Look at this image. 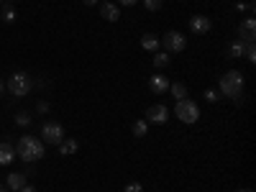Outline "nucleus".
I'll list each match as a JSON object with an SVG mask.
<instances>
[{"instance_id":"f257e3e1","label":"nucleus","mask_w":256,"mask_h":192,"mask_svg":"<svg viewBox=\"0 0 256 192\" xmlns=\"http://www.w3.org/2000/svg\"><path fill=\"white\" fill-rule=\"evenodd\" d=\"M44 152H46V144L36 138V136H20L18 144H16V154L18 159H24V162H38V159H44Z\"/></svg>"},{"instance_id":"f03ea898","label":"nucleus","mask_w":256,"mask_h":192,"mask_svg":"<svg viewBox=\"0 0 256 192\" xmlns=\"http://www.w3.org/2000/svg\"><path fill=\"white\" fill-rule=\"evenodd\" d=\"M218 84H220V95H226V98H241V95H244L246 77H244L238 70H228V72L218 80Z\"/></svg>"},{"instance_id":"7ed1b4c3","label":"nucleus","mask_w":256,"mask_h":192,"mask_svg":"<svg viewBox=\"0 0 256 192\" xmlns=\"http://www.w3.org/2000/svg\"><path fill=\"white\" fill-rule=\"evenodd\" d=\"M6 90L13 95V98H26L31 90H34V80L26 74V72H13L6 82Z\"/></svg>"},{"instance_id":"20e7f679","label":"nucleus","mask_w":256,"mask_h":192,"mask_svg":"<svg viewBox=\"0 0 256 192\" xmlns=\"http://www.w3.org/2000/svg\"><path fill=\"white\" fill-rule=\"evenodd\" d=\"M174 113H177V118H180L182 123H187V126H192V123H198V120H200V108H198V102H195V100H190V98L177 100Z\"/></svg>"},{"instance_id":"39448f33","label":"nucleus","mask_w":256,"mask_h":192,"mask_svg":"<svg viewBox=\"0 0 256 192\" xmlns=\"http://www.w3.org/2000/svg\"><path fill=\"white\" fill-rule=\"evenodd\" d=\"M162 44H164V52L166 54H180L187 49V36L180 34V31H166L162 36Z\"/></svg>"},{"instance_id":"423d86ee","label":"nucleus","mask_w":256,"mask_h":192,"mask_svg":"<svg viewBox=\"0 0 256 192\" xmlns=\"http://www.w3.org/2000/svg\"><path fill=\"white\" fill-rule=\"evenodd\" d=\"M44 144H52V146H59L62 144V138H64V128H62V123H56V120H46L44 126H41V136H38Z\"/></svg>"},{"instance_id":"0eeeda50","label":"nucleus","mask_w":256,"mask_h":192,"mask_svg":"<svg viewBox=\"0 0 256 192\" xmlns=\"http://www.w3.org/2000/svg\"><path fill=\"white\" fill-rule=\"evenodd\" d=\"M169 120V108L164 102H156V105H152V108L146 110V123H159V126H164Z\"/></svg>"},{"instance_id":"6e6552de","label":"nucleus","mask_w":256,"mask_h":192,"mask_svg":"<svg viewBox=\"0 0 256 192\" xmlns=\"http://www.w3.org/2000/svg\"><path fill=\"white\" fill-rule=\"evenodd\" d=\"M210 28H212V20H210L208 16H192V18H190V31H192V34L202 36V34H208Z\"/></svg>"},{"instance_id":"1a4fd4ad","label":"nucleus","mask_w":256,"mask_h":192,"mask_svg":"<svg viewBox=\"0 0 256 192\" xmlns=\"http://www.w3.org/2000/svg\"><path fill=\"white\" fill-rule=\"evenodd\" d=\"M169 84L172 82H169V77H164L162 72H156L152 80H148V88H152V92H156V95H164L169 90Z\"/></svg>"},{"instance_id":"9d476101","label":"nucleus","mask_w":256,"mask_h":192,"mask_svg":"<svg viewBox=\"0 0 256 192\" xmlns=\"http://www.w3.org/2000/svg\"><path fill=\"white\" fill-rule=\"evenodd\" d=\"M256 36V20L248 16L246 20H241V26H238V38L241 41H254Z\"/></svg>"},{"instance_id":"9b49d317","label":"nucleus","mask_w":256,"mask_h":192,"mask_svg":"<svg viewBox=\"0 0 256 192\" xmlns=\"http://www.w3.org/2000/svg\"><path fill=\"white\" fill-rule=\"evenodd\" d=\"M16 159V146L10 141H0V166H8Z\"/></svg>"},{"instance_id":"f8f14e48","label":"nucleus","mask_w":256,"mask_h":192,"mask_svg":"<svg viewBox=\"0 0 256 192\" xmlns=\"http://www.w3.org/2000/svg\"><path fill=\"white\" fill-rule=\"evenodd\" d=\"M100 16H102L105 20H110V24H116V20L120 18V10H118L116 3H102V6H100Z\"/></svg>"},{"instance_id":"ddd939ff","label":"nucleus","mask_w":256,"mask_h":192,"mask_svg":"<svg viewBox=\"0 0 256 192\" xmlns=\"http://www.w3.org/2000/svg\"><path fill=\"white\" fill-rule=\"evenodd\" d=\"M24 184H26V174H20V172H13V174L6 177V187H8L10 192H18Z\"/></svg>"},{"instance_id":"4468645a","label":"nucleus","mask_w":256,"mask_h":192,"mask_svg":"<svg viewBox=\"0 0 256 192\" xmlns=\"http://www.w3.org/2000/svg\"><path fill=\"white\" fill-rule=\"evenodd\" d=\"M56 148H59L62 156H70V154H74L77 148H80V144H77V138H62V144Z\"/></svg>"},{"instance_id":"2eb2a0df","label":"nucleus","mask_w":256,"mask_h":192,"mask_svg":"<svg viewBox=\"0 0 256 192\" xmlns=\"http://www.w3.org/2000/svg\"><path fill=\"white\" fill-rule=\"evenodd\" d=\"M244 49H246V41H241V38L230 41V44H228V56L230 59H241L244 56Z\"/></svg>"},{"instance_id":"dca6fc26","label":"nucleus","mask_w":256,"mask_h":192,"mask_svg":"<svg viewBox=\"0 0 256 192\" xmlns=\"http://www.w3.org/2000/svg\"><path fill=\"white\" fill-rule=\"evenodd\" d=\"M141 46H144L146 52H159V36L144 34V36H141Z\"/></svg>"},{"instance_id":"f3484780","label":"nucleus","mask_w":256,"mask_h":192,"mask_svg":"<svg viewBox=\"0 0 256 192\" xmlns=\"http://www.w3.org/2000/svg\"><path fill=\"white\" fill-rule=\"evenodd\" d=\"M169 92H172L177 100H184V98H187V84H182V82H172V84H169Z\"/></svg>"},{"instance_id":"a211bd4d","label":"nucleus","mask_w":256,"mask_h":192,"mask_svg":"<svg viewBox=\"0 0 256 192\" xmlns=\"http://www.w3.org/2000/svg\"><path fill=\"white\" fill-rule=\"evenodd\" d=\"M148 134V123H146V118H138L136 123H134V136L136 138H144Z\"/></svg>"},{"instance_id":"6ab92c4d","label":"nucleus","mask_w":256,"mask_h":192,"mask_svg":"<svg viewBox=\"0 0 256 192\" xmlns=\"http://www.w3.org/2000/svg\"><path fill=\"white\" fill-rule=\"evenodd\" d=\"M166 64H169V54L166 52H154V67L162 70V67H166Z\"/></svg>"},{"instance_id":"aec40b11","label":"nucleus","mask_w":256,"mask_h":192,"mask_svg":"<svg viewBox=\"0 0 256 192\" xmlns=\"http://www.w3.org/2000/svg\"><path fill=\"white\" fill-rule=\"evenodd\" d=\"M141 3H144V8H146L148 13H156V10H162L164 0H141Z\"/></svg>"},{"instance_id":"412c9836","label":"nucleus","mask_w":256,"mask_h":192,"mask_svg":"<svg viewBox=\"0 0 256 192\" xmlns=\"http://www.w3.org/2000/svg\"><path fill=\"white\" fill-rule=\"evenodd\" d=\"M244 56L251 62V64H256V46H254V41H246V49H244Z\"/></svg>"},{"instance_id":"4be33fe9","label":"nucleus","mask_w":256,"mask_h":192,"mask_svg":"<svg viewBox=\"0 0 256 192\" xmlns=\"http://www.w3.org/2000/svg\"><path fill=\"white\" fill-rule=\"evenodd\" d=\"M16 18H18V13H16L10 6H6V8H3V20H6V24H13Z\"/></svg>"},{"instance_id":"5701e85b","label":"nucleus","mask_w":256,"mask_h":192,"mask_svg":"<svg viewBox=\"0 0 256 192\" xmlns=\"http://www.w3.org/2000/svg\"><path fill=\"white\" fill-rule=\"evenodd\" d=\"M16 123H18L20 128H26V126H31V116H28V113H18V116H16Z\"/></svg>"},{"instance_id":"b1692460","label":"nucleus","mask_w":256,"mask_h":192,"mask_svg":"<svg viewBox=\"0 0 256 192\" xmlns=\"http://www.w3.org/2000/svg\"><path fill=\"white\" fill-rule=\"evenodd\" d=\"M202 98H205L208 102H218V100H220V92L210 88V90H205V95H202Z\"/></svg>"},{"instance_id":"393cba45","label":"nucleus","mask_w":256,"mask_h":192,"mask_svg":"<svg viewBox=\"0 0 256 192\" xmlns=\"http://www.w3.org/2000/svg\"><path fill=\"white\" fill-rule=\"evenodd\" d=\"M123 192H144V187L138 184V182H131V184H126V190Z\"/></svg>"},{"instance_id":"a878e982","label":"nucleus","mask_w":256,"mask_h":192,"mask_svg":"<svg viewBox=\"0 0 256 192\" xmlns=\"http://www.w3.org/2000/svg\"><path fill=\"white\" fill-rule=\"evenodd\" d=\"M36 110H38L41 116H44V113H49V102H46V100H41V102L36 105Z\"/></svg>"},{"instance_id":"bb28decb","label":"nucleus","mask_w":256,"mask_h":192,"mask_svg":"<svg viewBox=\"0 0 256 192\" xmlns=\"http://www.w3.org/2000/svg\"><path fill=\"white\" fill-rule=\"evenodd\" d=\"M118 3H120V6H126V8H131V6H136V3H138V0H118Z\"/></svg>"},{"instance_id":"cd10ccee","label":"nucleus","mask_w":256,"mask_h":192,"mask_svg":"<svg viewBox=\"0 0 256 192\" xmlns=\"http://www.w3.org/2000/svg\"><path fill=\"white\" fill-rule=\"evenodd\" d=\"M18 192H36V187H31V184H24V187H20Z\"/></svg>"},{"instance_id":"c85d7f7f","label":"nucleus","mask_w":256,"mask_h":192,"mask_svg":"<svg viewBox=\"0 0 256 192\" xmlns=\"http://www.w3.org/2000/svg\"><path fill=\"white\" fill-rule=\"evenodd\" d=\"M84 6H98V0H82Z\"/></svg>"},{"instance_id":"c756f323","label":"nucleus","mask_w":256,"mask_h":192,"mask_svg":"<svg viewBox=\"0 0 256 192\" xmlns=\"http://www.w3.org/2000/svg\"><path fill=\"white\" fill-rule=\"evenodd\" d=\"M3 90H6V84H3V80H0V95H3Z\"/></svg>"},{"instance_id":"7c9ffc66","label":"nucleus","mask_w":256,"mask_h":192,"mask_svg":"<svg viewBox=\"0 0 256 192\" xmlns=\"http://www.w3.org/2000/svg\"><path fill=\"white\" fill-rule=\"evenodd\" d=\"M0 192H10V190H8L6 184H0Z\"/></svg>"},{"instance_id":"2f4dec72","label":"nucleus","mask_w":256,"mask_h":192,"mask_svg":"<svg viewBox=\"0 0 256 192\" xmlns=\"http://www.w3.org/2000/svg\"><path fill=\"white\" fill-rule=\"evenodd\" d=\"M236 192H254V190H248V187H244V190H236Z\"/></svg>"},{"instance_id":"473e14b6","label":"nucleus","mask_w":256,"mask_h":192,"mask_svg":"<svg viewBox=\"0 0 256 192\" xmlns=\"http://www.w3.org/2000/svg\"><path fill=\"white\" fill-rule=\"evenodd\" d=\"M0 3H3V0H0Z\"/></svg>"},{"instance_id":"72a5a7b5","label":"nucleus","mask_w":256,"mask_h":192,"mask_svg":"<svg viewBox=\"0 0 256 192\" xmlns=\"http://www.w3.org/2000/svg\"><path fill=\"white\" fill-rule=\"evenodd\" d=\"M8 3H10V0H8Z\"/></svg>"}]
</instances>
